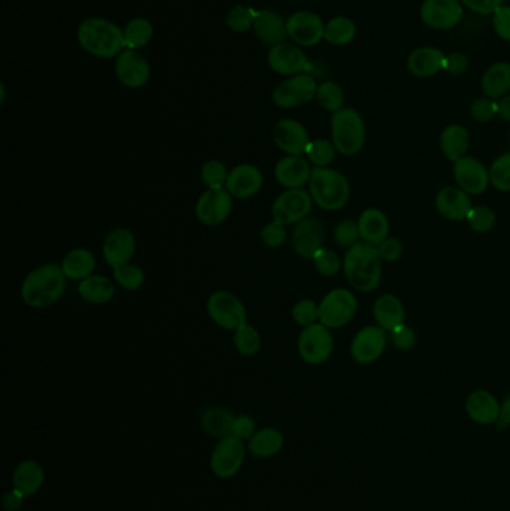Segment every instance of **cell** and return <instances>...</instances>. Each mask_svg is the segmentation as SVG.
<instances>
[{
  "instance_id": "603a6c76",
  "label": "cell",
  "mask_w": 510,
  "mask_h": 511,
  "mask_svg": "<svg viewBox=\"0 0 510 511\" xmlns=\"http://www.w3.org/2000/svg\"><path fill=\"white\" fill-rule=\"evenodd\" d=\"M312 164L305 156H285L274 166V177L281 188H304L312 179Z\"/></svg>"
},
{
  "instance_id": "5bb4252c",
  "label": "cell",
  "mask_w": 510,
  "mask_h": 511,
  "mask_svg": "<svg viewBox=\"0 0 510 511\" xmlns=\"http://www.w3.org/2000/svg\"><path fill=\"white\" fill-rule=\"evenodd\" d=\"M388 344V332L380 326H366L352 339L351 356L358 365H371L384 355Z\"/></svg>"
},
{
  "instance_id": "11a10c76",
  "label": "cell",
  "mask_w": 510,
  "mask_h": 511,
  "mask_svg": "<svg viewBox=\"0 0 510 511\" xmlns=\"http://www.w3.org/2000/svg\"><path fill=\"white\" fill-rule=\"evenodd\" d=\"M256 431H258V429H256V423H255V420H253L250 416H247V414L235 416L232 435L247 443V441L255 435V432Z\"/></svg>"
},
{
  "instance_id": "2e32d148",
  "label": "cell",
  "mask_w": 510,
  "mask_h": 511,
  "mask_svg": "<svg viewBox=\"0 0 510 511\" xmlns=\"http://www.w3.org/2000/svg\"><path fill=\"white\" fill-rule=\"evenodd\" d=\"M287 36L301 47H313L325 38V24L312 11H298L286 21Z\"/></svg>"
},
{
  "instance_id": "bcb514c9",
  "label": "cell",
  "mask_w": 510,
  "mask_h": 511,
  "mask_svg": "<svg viewBox=\"0 0 510 511\" xmlns=\"http://www.w3.org/2000/svg\"><path fill=\"white\" fill-rule=\"evenodd\" d=\"M312 262L314 263L316 271L323 277H334L338 272L343 271V260L340 256L333 250L325 249V247L314 254Z\"/></svg>"
},
{
  "instance_id": "816d5d0a",
  "label": "cell",
  "mask_w": 510,
  "mask_h": 511,
  "mask_svg": "<svg viewBox=\"0 0 510 511\" xmlns=\"http://www.w3.org/2000/svg\"><path fill=\"white\" fill-rule=\"evenodd\" d=\"M287 226L281 225L279 221H270L268 225L263 226L261 230V240L267 249H281L287 240Z\"/></svg>"
},
{
  "instance_id": "7dc6e473",
  "label": "cell",
  "mask_w": 510,
  "mask_h": 511,
  "mask_svg": "<svg viewBox=\"0 0 510 511\" xmlns=\"http://www.w3.org/2000/svg\"><path fill=\"white\" fill-rule=\"evenodd\" d=\"M292 320L301 328H309L319 323V304L313 299H301L292 307Z\"/></svg>"
},
{
  "instance_id": "680465c9",
  "label": "cell",
  "mask_w": 510,
  "mask_h": 511,
  "mask_svg": "<svg viewBox=\"0 0 510 511\" xmlns=\"http://www.w3.org/2000/svg\"><path fill=\"white\" fill-rule=\"evenodd\" d=\"M468 10L474 11L481 15L494 14L500 6H503V0H459Z\"/></svg>"
},
{
  "instance_id": "7c38bea8",
  "label": "cell",
  "mask_w": 510,
  "mask_h": 511,
  "mask_svg": "<svg viewBox=\"0 0 510 511\" xmlns=\"http://www.w3.org/2000/svg\"><path fill=\"white\" fill-rule=\"evenodd\" d=\"M232 199L234 197L226 188H206L198 197L195 216L199 223L208 228L223 225L232 212Z\"/></svg>"
},
{
  "instance_id": "44dd1931",
  "label": "cell",
  "mask_w": 510,
  "mask_h": 511,
  "mask_svg": "<svg viewBox=\"0 0 510 511\" xmlns=\"http://www.w3.org/2000/svg\"><path fill=\"white\" fill-rule=\"evenodd\" d=\"M263 188V175L255 164H241L231 169L226 181V190L231 196L239 201H247L256 196Z\"/></svg>"
},
{
  "instance_id": "f546056e",
  "label": "cell",
  "mask_w": 510,
  "mask_h": 511,
  "mask_svg": "<svg viewBox=\"0 0 510 511\" xmlns=\"http://www.w3.org/2000/svg\"><path fill=\"white\" fill-rule=\"evenodd\" d=\"M373 317L376 324L391 332L400 324L406 323V310L403 302L395 295H382L373 305Z\"/></svg>"
},
{
  "instance_id": "e0dca14e",
  "label": "cell",
  "mask_w": 510,
  "mask_h": 511,
  "mask_svg": "<svg viewBox=\"0 0 510 511\" xmlns=\"http://www.w3.org/2000/svg\"><path fill=\"white\" fill-rule=\"evenodd\" d=\"M272 141L286 156H305L312 138L304 124L294 118H283L274 126Z\"/></svg>"
},
{
  "instance_id": "c3c4849f",
  "label": "cell",
  "mask_w": 510,
  "mask_h": 511,
  "mask_svg": "<svg viewBox=\"0 0 510 511\" xmlns=\"http://www.w3.org/2000/svg\"><path fill=\"white\" fill-rule=\"evenodd\" d=\"M256 14H258V11H255L253 8H246V6L241 5L234 6L228 14L226 26L234 33L247 32L253 28Z\"/></svg>"
},
{
  "instance_id": "277c9868",
  "label": "cell",
  "mask_w": 510,
  "mask_h": 511,
  "mask_svg": "<svg viewBox=\"0 0 510 511\" xmlns=\"http://www.w3.org/2000/svg\"><path fill=\"white\" fill-rule=\"evenodd\" d=\"M309 192L319 208L325 212H340L351 199V184L336 169L313 168Z\"/></svg>"
},
{
  "instance_id": "ab89813d",
  "label": "cell",
  "mask_w": 510,
  "mask_h": 511,
  "mask_svg": "<svg viewBox=\"0 0 510 511\" xmlns=\"http://www.w3.org/2000/svg\"><path fill=\"white\" fill-rule=\"evenodd\" d=\"M316 100L325 111L337 113L344 105V92L342 85L334 81H323L316 90Z\"/></svg>"
},
{
  "instance_id": "9f6ffc18",
  "label": "cell",
  "mask_w": 510,
  "mask_h": 511,
  "mask_svg": "<svg viewBox=\"0 0 510 511\" xmlns=\"http://www.w3.org/2000/svg\"><path fill=\"white\" fill-rule=\"evenodd\" d=\"M492 24L497 35L510 43V6H500L492 14Z\"/></svg>"
},
{
  "instance_id": "db71d44e",
  "label": "cell",
  "mask_w": 510,
  "mask_h": 511,
  "mask_svg": "<svg viewBox=\"0 0 510 511\" xmlns=\"http://www.w3.org/2000/svg\"><path fill=\"white\" fill-rule=\"evenodd\" d=\"M403 243L398 238L389 236L377 247L379 256L384 262H397L403 256Z\"/></svg>"
},
{
  "instance_id": "d590c367",
  "label": "cell",
  "mask_w": 510,
  "mask_h": 511,
  "mask_svg": "<svg viewBox=\"0 0 510 511\" xmlns=\"http://www.w3.org/2000/svg\"><path fill=\"white\" fill-rule=\"evenodd\" d=\"M482 92L487 98L503 99L510 92V65L498 61L488 68L482 76Z\"/></svg>"
},
{
  "instance_id": "681fc988",
  "label": "cell",
  "mask_w": 510,
  "mask_h": 511,
  "mask_svg": "<svg viewBox=\"0 0 510 511\" xmlns=\"http://www.w3.org/2000/svg\"><path fill=\"white\" fill-rule=\"evenodd\" d=\"M334 240L337 243L338 247L342 249H352L356 244L362 243L360 240V228H358V221L343 220L336 226L334 229Z\"/></svg>"
},
{
  "instance_id": "e575fe53",
  "label": "cell",
  "mask_w": 510,
  "mask_h": 511,
  "mask_svg": "<svg viewBox=\"0 0 510 511\" xmlns=\"http://www.w3.org/2000/svg\"><path fill=\"white\" fill-rule=\"evenodd\" d=\"M468 147H470V133L461 124L454 123L446 126L441 132V150L450 162L467 156Z\"/></svg>"
},
{
  "instance_id": "d4e9b609",
  "label": "cell",
  "mask_w": 510,
  "mask_h": 511,
  "mask_svg": "<svg viewBox=\"0 0 510 511\" xmlns=\"http://www.w3.org/2000/svg\"><path fill=\"white\" fill-rule=\"evenodd\" d=\"M465 413L472 422L491 427L500 419V401L488 390H474L465 399Z\"/></svg>"
},
{
  "instance_id": "b9f144b4",
  "label": "cell",
  "mask_w": 510,
  "mask_h": 511,
  "mask_svg": "<svg viewBox=\"0 0 510 511\" xmlns=\"http://www.w3.org/2000/svg\"><path fill=\"white\" fill-rule=\"evenodd\" d=\"M113 278L114 282L117 283V286L127 291H140L145 283L144 271L138 265L132 262L127 263V265H122V267H114Z\"/></svg>"
},
{
  "instance_id": "6125c7cd",
  "label": "cell",
  "mask_w": 510,
  "mask_h": 511,
  "mask_svg": "<svg viewBox=\"0 0 510 511\" xmlns=\"http://www.w3.org/2000/svg\"><path fill=\"white\" fill-rule=\"evenodd\" d=\"M498 117L505 122L510 123V94L500 99L498 102Z\"/></svg>"
},
{
  "instance_id": "94428289",
  "label": "cell",
  "mask_w": 510,
  "mask_h": 511,
  "mask_svg": "<svg viewBox=\"0 0 510 511\" xmlns=\"http://www.w3.org/2000/svg\"><path fill=\"white\" fill-rule=\"evenodd\" d=\"M496 427L498 431H506L510 427V392L500 403V419L496 423Z\"/></svg>"
},
{
  "instance_id": "74e56055",
  "label": "cell",
  "mask_w": 510,
  "mask_h": 511,
  "mask_svg": "<svg viewBox=\"0 0 510 511\" xmlns=\"http://www.w3.org/2000/svg\"><path fill=\"white\" fill-rule=\"evenodd\" d=\"M234 347L241 356H256L263 350L261 332L253 324H244L234 332Z\"/></svg>"
},
{
  "instance_id": "484cf974",
  "label": "cell",
  "mask_w": 510,
  "mask_h": 511,
  "mask_svg": "<svg viewBox=\"0 0 510 511\" xmlns=\"http://www.w3.org/2000/svg\"><path fill=\"white\" fill-rule=\"evenodd\" d=\"M45 483V469L38 460L24 459L12 471V489L26 499L35 497Z\"/></svg>"
},
{
  "instance_id": "ba28073f",
  "label": "cell",
  "mask_w": 510,
  "mask_h": 511,
  "mask_svg": "<svg viewBox=\"0 0 510 511\" xmlns=\"http://www.w3.org/2000/svg\"><path fill=\"white\" fill-rule=\"evenodd\" d=\"M247 455L246 441L230 435L215 443L211 451L210 469L217 479L230 480L243 468L244 459Z\"/></svg>"
},
{
  "instance_id": "5b68a950",
  "label": "cell",
  "mask_w": 510,
  "mask_h": 511,
  "mask_svg": "<svg viewBox=\"0 0 510 511\" xmlns=\"http://www.w3.org/2000/svg\"><path fill=\"white\" fill-rule=\"evenodd\" d=\"M331 141L337 153L355 156L366 144V123L353 108H342L331 117Z\"/></svg>"
},
{
  "instance_id": "7a4b0ae2",
  "label": "cell",
  "mask_w": 510,
  "mask_h": 511,
  "mask_svg": "<svg viewBox=\"0 0 510 511\" xmlns=\"http://www.w3.org/2000/svg\"><path fill=\"white\" fill-rule=\"evenodd\" d=\"M382 258L377 247L360 243L347 250L343 258V272L352 289L370 293L379 287L382 280Z\"/></svg>"
},
{
  "instance_id": "836d02e7",
  "label": "cell",
  "mask_w": 510,
  "mask_h": 511,
  "mask_svg": "<svg viewBox=\"0 0 510 511\" xmlns=\"http://www.w3.org/2000/svg\"><path fill=\"white\" fill-rule=\"evenodd\" d=\"M78 295L90 305H107L116 295V286L109 278L93 274L78 283Z\"/></svg>"
},
{
  "instance_id": "52a82bcc",
  "label": "cell",
  "mask_w": 510,
  "mask_h": 511,
  "mask_svg": "<svg viewBox=\"0 0 510 511\" xmlns=\"http://www.w3.org/2000/svg\"><path fill=\"white\" fill-rule=\"evenodd\" d=\"M358 300L349 289H333L319 302V322L331 331L344 328L355 319Z\"/></svg>"
},
{
  "instance_id": "7402d4cb",
  "label": "cell",
  "mask_w": 510,
  "mask_h": 511,
  "mask_svg": "<svg viewBox=\"0 0 510 511\" xmlns=\"http://www.w3.org/2000/svg\"><path fill=\"white\" fill-rule=\"evenodd\" d=\"M136 252V238L127 228H116L102 244V258L108 267H117L132 262Z\"/></svg>"
},
{
  "instance_id": "ffe728a7",
  "label": "cell",
  "mask_w": 510,
  "mask_h": 511,
  "mask_svg": "<svg viewBox=\"0 0 510 511\" xmlns=\"http://www.w3.org/2000/svg\"><path fill=\"white\" fill-rule=\"evenodd\" d=\"M150 65L135 50H123L116 57V76L127 89H141L150 80Z\"/></svg>"
},
{
  "instance_id": "8fae6325",
  "label": "cell",
  "mask_w": 510,
  "mask_h": 511,
  "mask_svg": "<svg viewBox=\"0 0 510 511\" xmlns=\"http://www.w3.org/2000/svg\"><path fill=\"white\" fill-rule=\"evenodd\" d=\"M318 85L312 74L290 76L272 90V102L281 109L298 108L316 98Z\"/></svg>"
},
{
  "instance_id": "83f0119b",
  "label": "cell",
  "mask_w": 510,
  "mask_h": 511,
  "mask_svg": "<svg viewBox=\"0 0 510 511\" xmlns=\"http://www.w3.org/2000/svg\"><path fill=\"white\" fill-rule=\"evenodd\" d=\"M360 240L366 244L379 247L386 238H389V220L379 208H367L360 212L358 219Z\"/></svg>"
},
{
  "instance_id": "f6af8a7d",
  "label": "cell",
  "mask_w": 510,
  "mask_h": 511,
  "mask_svg": "<svg viewBox=\"0 0 510 511\" xmlns=\"http://www.w3.org/2000/svg\"><path fill=\"white\" fill-rule=\"evenodd\" d=\"M465 221H467L473 232L488 234V232H491L496 228L497 214L492 212L491 208L479 205V207L472 208V212H468Z\"/></svg>"
},
{
  "instance_id": "ac0fdd59",
  "label": "cell",
  "mask_w": 510,
  "mask_h": 511,
  "mask_svg": "<svg viewBox=\"0 0 510 511\" xmlns=\"http://www.w3.org/2000/svg\"><path fill=\"white\" fill-rule=\"evenodd\" d=\"M459 0H425L421 6L422 23L435 30H448L463 20Z\"/></svg>"
},
{
  "instance_id": "9c48e42d",
  "label": "cell",
  "mask_w": 510,
  "mask_h": 511,
  "mask_svg": "<svg viewBox=\"0 0 510 511\" xmlns=\"http://www.w3.org/2000/svg\"><path fill=\"white\" fill-rule=\"evenodd\" d=\"M296 348L305 363L313 366L322 365L333 356V332L320 322L312 324L309 328H303L298 335Z\"/></svg>"
},
{
  "instance_id": "6f0895ef",
  "label": "cell",
  "mask_w": 510,
  "mask_h": 511,
  "mask_svg": "<svg viewBox=\"0 0 510 511\" xmlns=\"http://www.w3.org/2000/svg\"><path fill=\"white\" fill-rule=\"evenodd\" d=\"M468 66L470 61L463 52H450L449 56H446L445 71L449 72L450 76H464L468 71Z\"/></svg>"
},
{
  "instance_id": "f1b7e54d",
  "label": "cell",
  "mask_w": 510,
  "mask_h": 511,
  "mask_svg": "<svg viewBox=\"0 0 510 511\" xmlns=\"http://www.w3.org/2000/svg\"><path fill=\"white\" fill-rule=\"evenodd\" d=\"M255 35L258 36L259 41L268 45H279L285 43L287 38V28L286 21L280 14H277L271 10L258 11L255 24H253Z\"/></svg>"
},
{
  "instance_id": "30bf717a",
  "label": "cell",
  "mask_w": 510,
  "mask_h": 511,
  "mask_svg": "<svg viewBox=\"0 0 510 511\" xmlns=\"http://www.w3.org/2000/svg\"><path fill=\"white\" fill-rule=\"evenodd\" d=\"M313 204V197L304 188L285 190L272 202V220L285 226H295L310 217Z\"/></svg>"
},
{
  "instance_id": "8992f818",
  "label": "cell",
  "mask_w": 510,
  "mask_h": 511,
  "mask_svg": "<svg viewBox=\"0 0 510 511\" xmlns=\"http://www.w3.org/2000/svg\"><path fill=\"white\" fill-rule=\"evenodd\" d=\"M206 313L223 331L235 332L237 329L247 324V308L239 296L228 291H215L206 299Z\"/></svg>"
},
{
  "instance_id": "d6986e66",
  "label": "cell",
  "mask_w": 510,
  "mask_h": 511,
  "mask_svg": "<svg viewBox=\"0 0 510 511\" xmlns=\"http://www.w3.org/2000/svg\"><path fill=\"white\" fill-rule=\"evenodd\" d=\"M290 241H292V249L300 258L313 260L314 254L323 249L325 228L318 219L307 217L294 226Z\"/></svg>"
},
{
  "instance_id": "4316f807",
  "label": "cell",
  "mask_w": 510,
  "mask_h": 511,
  "mask_svg": "<svg viewBox=\"0 0 510 511\" xmlns=\"http://www.w3.org/2000/svg\"><path fill=\"white\" fill-rule=\"evenodd\" d=\"M446 54L434 47H419L410 52L408 69L417 78H430L445 71Z\"/></svg>"
},
{
  "instance_id": "f907efd6",
  "label": "cell",
  "mask_w": 510,
  "mask_h": 511,
  "mask_svg": "<svg viewBox=\"0 0 510 511\" xmlns=\"http://www.w3.org/2000/svg\"><path fill=\"white\" fill-rule=\"evenodd\" d=\"M470 116L474 122H492L494 117L498 116V102H496L494 99L487 98V96L474 99L470 105Z\"/></svg>"
},
{
  "instance_id": "3957f363",
  "label": "cell",
  "mask_w": 510,
  "mask_h": 511,
  "mask_svg": "<svg viewBox=\"0 0 510 511\" xmlns=\"http://www.w3.org/2000/svg\"><path fill=\"white\" fill-rule=\"evenodd\" d=\"M77 39L85 52L101 59H114L126 50L122 28L113 21L99 17L85 20L78 26Z\"/></svg>"
},
{
  "instance_id": "d6a6232c",
  "label": "cell",
  "mask_w": 510,
  "mask_h": 511,
  "mask_svg": "<svg viewBox=\"0 0 510 511\" xmlns=\"http://www.w3.org/2000/svg\"><path fill=\"white\" fill-rule=\"evenodd\" d=\"M234 420L235 414L228 408L219 407V405L206 408L199 418L202 431L217 441L232 435Z\"/></svg>"
},
{
  "instance_id": "7bdbcfd3",
  "label": "cell",
  "mask_w": 510,
  "mask_h": 511,
  "mask_svg": "<svg viewBox=\"0 0 510 511\" xmlns=\"http://www.w3.org/2000/svg\"><path fill=\"white\" fill-rule=\"evenodd\" d=\"M228 177L230 171L222 160H206V164H202L201 180L206 188H225Z\"/></svg>"
},
{
  "instance_id": "4dcf8cb0",
  "label": "cell",
  "mask_w": 510,
  "mask_h": 511,
  "mask_svg": "<svg viewBox=\"0 0 510 511\" xmlns=\"http://www.w3.org/2000/svg\"><path fill=\"white\" fill-rule=\"evenodd\" d=\"M285 447V435L277 427L258 429L247 441V451L256 459H270L280 453Z\"/></svg>"
},
{
  "instance_id": "8d00e7d4",
  "label": "cell",
  "mask_w": 510,
  "mask_h": 511,
  "mask_svg": "<svg viewBox=\"0 0 510 511\" xmlns=\"http://www.w3.org/2000/svg\"><path fill=\"white\" fill-rule=\"evenodd\" d=\"M123 35H125V47L136 52L150 43L155 35V28L150 20L136 17L126 24V28H123Z\"/></svg>"
},
{
  "instance_id": "91938a15",
  "label": "cell",
  "mask_w": 510,
  "mask_h": 511,
  "mask_svg": "<svg viewBox=\"0 0 510 511\" xmlns=\"http://www.w3.org/2000/svg\"><path fill=\"white\" fill-rule=\"evenodd\" d=\"M26 498L21 493L17 492L15 489H11L2 498V507L5 511H20L24 507Z\"/></svg>"
},
{
  "instance_id": "9a60e30c",
  "label": "cell",
  "mask_w": 510,
  "mask_h": 511,
  "mask_svg": "<svg viewBox=\"0 0 510 511\" xmlns=\"http://www.w3.org/2000/svg\"><path fill=\"white\" fill-rule=\"evenodd\" d=\"M454 179L458 188L470 196H478L487 192L491 186L490 169L472 156H464L454 162Z\"/></svg>"
},
{
  "instance_id": "be15d7a7",
  "label": "cell",
  "mask_w": 510,
  "mask_h": 511,
  "mask_svg": "<svg viewBox=\"0 0 510 511\" xmlns=\"http://www.w3.org/2000/svg\"><path fill=\"white\" fill-rule=\"evenodd\" d=\"M509 142H510V136H509Z\"/></svg>"
},
{
  "instance_id": "4fadbf2b",
  "label": "cell",
  "mask_w": 510,
  "mask_h": 511,
  "mask_svg": "<svg viewBox=\"0 0 510 511\" xmlns=\"http://www.w3.org/2000/svg\"><path fill=\"white\" fill-rule=\"evenodd\" d=\"M268 66L280 76H295L313 71V63L300 47L281 43L268 52Z\"/></svg>"
},
{
  "instance_id": "f5cc1de1",
  "label": "cell",
  "mask_w": 510,
  "mask_h": 511,
  "mask_svg": "<svg viewBox=\"0 0 510 511\" xmlns=\"http://www.w3.org/2000/svg\"><path fill=\"white\" fill-rule=\"evenodd\" d=\"M389 339H391L393 347L400 352H410L417 346V333L406 323L400 324L393 331H391Z\"/></svg>"
},
{
  "instance_id": "6da1fadb",
  "label": "cell",
  "mask_w": 510,
  "mask_h": 511,
  "mask_svg": "<svg viewBox=\"0 0 510 511\" xmlns=\"http://www.w3.org/2000/svg\"><path fill=\"white\" fill-rule=\"evenodd\" d=\"M68 282L61 263H44L24 277L20 296L28 308L47 310L63 298Z\"/></svg>"
},
{
  "instance_id": "ee69618b",
  "label": "cell",
  "mask_w": 510,
  "mask_h": 511,
  "mask_svg": "<svg viewBox=\"0 0 510 511\" xmlns=\"http://www.w3.org/2000/svg\"><path fill=\"white\" fill-rule=\"evenodd\" d=\"M491 186L500 192H510V153L498 156L490 166Z\"/></svg>"
},
{
  "instance_id": "1f68e13d",
  "label": "cell",
  "mask_w": 510,
  "mask_h": 511,
  "mask_svg": "<svg viewBox=\"0 0 510 511\" xmlns=\"http://www.w3.org/2000/svg\"><path fill=\"white\" fill-rule=\"evenodd\" d=\"M61 267L69 282L80 283L93 275L96 269V256L90 250L81 247L70 250L61 259Z\"/></svg>"
},
{
  "instance_id": "cb8c5ba5",
  "label": "cell",
  "mask_w": 510,
  "mask_h": 511,
  "mask_svg": "<svg viewBox=\"0 0 510 511\" xmlns=\"http://www.w3.org/2000/svg\"><path fill=\"white\" fill-rule=\"evenodd\" d=\"M472 208V197L458 186L443 188L435 196V210L441 217H445L446 220H465Z\"/></svg>"
},
{
  "instance_id": "60d3db41",
  "label": "cell",
  "mask_w": 510,
  "mask_h": 511,
  "mask_svg": "<svg viewBox=\"0 0 510 511\" xmlns=\"http://www.w3.org/2000/svg\"><path fill=\"white\" fill-rule=\"evenodd\" d=\"M336 156H337V150L333 141L325 140V138L312 140L305 153V157L310 164H313V168H329V164L336 160Z\"/></svg>"
},
{
  "instance_id": "f35d334b",
  "label": "cell",
  "mask_w": 510,
  "mask_h": 511,
  "mask_svg": "<svg viewBox=\"0 0 510 511\" xmlns=\"http://www.w3.org/2000/svg\"><path fill=\"white\" fill-rule=\"evenodd\" d=\"M356 26L347 17H336L325 24V41L337 47L351 44L355 38Z\"/></svg>"
}]
</instances>
